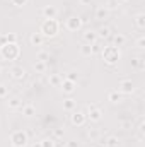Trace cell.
I'll use <instances>...</instances> for the list:
<instances>
[{
    "instance_id": "obj_5",
    "label": "cell",
    "mask_w": 145,
    "mask_h": 147,
    "mask_svg": "<svg viewBox=\"0 0 145 147\" xmlns=\"http://www.w3.org/2000/svg\"><path fill=\"white\" fill-rule=\"evenodd\" d=\"M80 24H82V21H80V17H77V16H72V17L67 19V28H68L70 31H77V29L80 28Z\"/></svg>"
},
{
    "instance_id": "obj_30",
    "label": "cell",
    "mask_w": 145,
    "mask_h": 147,
    "mask_svg": "<svg viewBox=\"0 0 145 147\" xmlns=\"http://www.w3.org/2000/svg\"><path fill=\"white\" fill-rule=\"evenodd\" d=\"M89 2H91V0H82V3H89Z\"/></svg>"
},
{
    "instance_id": "obj_4",
    "label": "cell",
    "mask_w": 145,
    "mask_h": 147,
    "mask_svg": "<svg viewBox=\"0 0 145 147\" xmlns=\"http://www.w3.org/2000/svg\"><path fill=\"white\" fill-rule=\"evenodd\" d=\"M10 140H12V146L14 147H24L26 146V142H28V135H26L22 130H17V132L12 134Z\"/></svg>"
},
{
    "instance_id": "obj_32",
    "label": "cell",
    "mask_w": 145,
    "mask_h": 147,
    "mask_svg": "<svg viewBox=\"0 0 145 147\" xmlns=\"http://www.w3.org/2000/svg\"><path fill=\"white\" fill-rule=\"evenodd\" d=\"M118 2H125V0H118Z\"/></svg>"
},
{
    "instance_id": "obj_23",
    "label": "cell",
    "mask_w": 145,
    "mask_h": 147,
    "mask_svg": "<svg viewBox=\"0 0 145 147\" xmlns=\"http://www.w3.org/2000/svg\"><path fill=\"white\" fill-rule=\"evenodd\" d=\"M5 96H7V87L0 86V98H5Z\"/></svg>"
},
{
    "instance_id": "obj_26",
    "label": "cell",
    "mask_w": 145,
    "mask_h": 147,
    "mask_svg": "<svg viewBox=\"0 0 145 147\" xmlns=\"http://www.w3.org/2000/svg\"><path fill=\"white\" fill-rule=\"evenodd\" d=\"M26 2H28V0H12V3H14V5H24Z\"/></svg>"
},
{
    "instance_id": "obj_3",
    "label": "cell",
    "mask_w": 145,
    "mask_h": 147,
    "mask_svg": "<svg viewBox=\"0 0 145 147\" xmlns=\"http://www.w3.org/2000/svg\"><path fill=\"white\" fill-rule=\"evenodd\" d=\"M103 57H104V60L108 63H116L118 58H119V50L116 46H106L103 50Z\"/></svg>"
},
{
    "instance_id": "obj_7",
    "label": "cell",
    "mask_w": 145,
    "mask_h": 147,
    "mask_svg": "<svg viewBox=\"0 0 145 147\" xmlns=\"http://www.w3.org/2000/svg\"><path fill=\"white\" fill-rule=\"evenodd\" d=\"M84 121H85L84 113H73V115H72V123H73V125H82Z\"/></svg>"
},
{
    "instance_id": "obj_28",
    "label": "cell",
    "mask_w": 145,
    "mask_h": 147,
    "mask_svg": "<svg viewBox=\"0 0 145 147\" xmlns=\"http://www.w3.org/2000/svg\"><path fill=\"white\" fill-rule=\"evenodd\" d=\"M50 80H51V84H58V80H60V79H58V77H56V75H55V77H51V79H50Z\"/></svg>"
},
{
    "instance_id": "obj_10",
    "label": "cell",
    "mask_w": 145,
    "mask_h": 147,
    "mask_svg": "<svg viewBox=\"0 0 145 147\" xmlns=\"http://www.w3.org/2000/svg\"><path fill=\"white\" fill-rule=\"evenodd\" d=\"M89 108H91V115H89V116H91V120H92V121H97V120H99V118H101V111L99 110H96V106H94V105H92V106H89Z\"/></svg>"
},
{
    "instance_id": "obj_2",
    "label": "cell",
    "mask_w": 145,
    "mask_h": 147,
    "mask_svg": "<svg viewBox=\"0 0 145 147\" xmlns=\"http://www.w3.org/2000/svg\"><path fill=\"white\" fill-rule=\"evenodd\" d=\"M2 55H3V58L14 60V58H17V55H19V46H17L15 43H5V45L2 46Z\"/></svg>"
},
{
    "instance_id": "obj_31",
    "label": "cell",
    "mask_w": 145,
    "mask_h": 147,
    "mask_svg": "<svg viewBox=\"0 0 145 147\" xmlns=\"http://www.w3.org/2000/svg\"><path fill=\"white\" fill-rule=\"evenodd\" d=\"M33 147H41V144H34V146H33Z\"/></svg>"
},
{
    "instance_id": "obj_11",
    "label": "cell",
    "mask_w": 145,
    "mask_h": 147,
    "mask_svg": "<svg viewBox=\"0 0 145 147\" xmlns=\"http://www.w3.org/2000/svg\"><path fill=\"white\" fill-rule=\"evenodd\" d=\"M62 89H63V92H72L73 91V82L72 80H63V82H62Z\"/></svg>"
},
{
    "instance_id": "obj_9",
    "label": "cell",
    "mask_w": 145,
    "mask_h": 147,
    "mask_svg": "<svg viewBox=\"0 0 145 147\" xmlns=\"http://www.w3.org/2000/svg\"><path fill=\"white\" fill-rule=\"evenodd\" d=\"M24 75H26V70H24L22 67H14V69H12V77H14V79H22Z\"/></svg>"
},
{
    "instance_id": "obj_1",
    "label": "cell",
    "mask_w": 145,
    "mask_h": 147,
    "mask_svg": "<svg viewBox=\"0 0 145 147\" xmlns=\"http://www.w3.org/2000/svg\"><path fill=\"white\" fill-rule=\"evenodd\" d=\"M41 33L44 34V36H55L56 33H58V22L55 21V19H46L44 22H43V26H41Z\"/></svg>"
},
{
    "instance_id": "obj_16",
    "label": "cell",
    "mask_w": 145,
    "mask_h": 147,
    "mask_svg": "<svg viewBox=\"0 0 145 147\" xmlns=\"http://www.w3.org/2000/svg\"><path fill=\"white\" fill-rule=\"evenodd\" d=\"M31 43H33V45H41V43H43V36L33 34V36H31Z\"/></svg>"
},
{
    "instance_id": "obj_8",
    "label": "cell",
    "mask_w": 145,
    "mask_h": 147,
    "mask_svg": "<svg viewBox=\"0 0 145 147\" xmlns=\"http://www.w3.org/2000/svg\"><path fill=\"white\" fill-rule=\"evenodd\" d=\"M43 14H44L46 19H55V16H56V9H55V7H44V9H43Z\"/></svg>"
},
{
    "instance_id": "obj_15",
    "label": "cell",
    "mask_w": 145,
    "mask_h": 147,
    "mask_svg": "<svg viewBox=\"0 0 145 147\" xmlns=\"http://www.w3.org/2000/svg\"><path fill=\"white\" fill-rule=\"evenodd\" d=\"M119 146V140L116 137H109L108 139V147H118Z\"/></svg>"
},
{
    "instance_id": "obj_18",
    "label": "cell",
    "mask_w": 145,
    "mask_h": 147,
    "mask_svg": "<svg viewBox=\"0 0 145 147\" xmlns=\"http://www.w3.org/2000/svg\"><path fill=\"white\" fill-rule=\"evenodd\" d=\"M119 98H121V96H119V92H116V91L109 94V101H113V103H118V101H119Z\"/></svg>"
},
{
    "instance_id": "obj_17",
    "label": "cell",
    "mask_w": 145,
    "mask_h": 147,
    "mask_svg": "<svg viewBox=\"0 0 145 147\" xmlns=\"http://www.w3.org/2000/svg\"><path fill=\"white\" fill-rule=\"evenodd\" d=\"M108 16V10L104 9V7H101V9H97V19H104Z\"/></svg>"
},
{
    "instance_id": "obj_19",
    "label": "cell",
    "mask_w": 145,
    "mask_h": 147,
    "mask_svg": "<svg viewBox=\"0 0 145 147\" xmlns=\"http://www.w3.org/2000/svg\"><path fill=\"white\" fill-rule=\"evenodd\" d=\"M125 36H121V34H118V36H114V45H118V46H121V45H125Z\"/></svg>"
},
{
    "instance_id": "obj_29",
    "label": "cell",
    "mask_w": 145,
    "mask_h": 147,
    "mask_svg": "<svg viewBox=\"0 0 145 147\" xmlns=\"http://www.w3.org/2000/svg\"><path fill=\"white\" fill-rule=\"evenodd\" d=\"M138 48H144V38L138 39Z\"/></svg>"
},
{
    "instance_id": "obj_20",
    "label": "cell",
    "mask_w": 145,
    "mask_h": 147,
    "mask_svg": "<svg viewBox=\"0 0 145 147\" xmlns=\"http://www.w3.org/2000/svg\"><path fill=\"white\" fill-rule=\"evenodd\" d=\"M9 106H10V108H19V106H21V101H19L17 98H14V99L9 101Z\"/></svg>"
},
{
    "instance_id": "obj_14",
    "label": "cell",
    "mask_w": 145,
    "mask_h": 147,
    "mask_svg": "<svg viewBox=\"0 0 145 147\" xmlns=\"http://www.w3.org/2000/svg\"><path fill=\"white\" fill-rule=\"evenodd\" d=\"M21 108H22V111H24L26 116H33V115H34V108H33V106H21Z\"/></svg>"
},
{
    "instance_id": "obj_21",
    "label": "cell",
    "mask_w": 145,
    "mask_h": 147,
    "mask_svg": "<svg viewBox=\"0 0 145 147\" xmlns=\"http://www.w3.org/2000/svg\"><path fill=\"white\" fill-rule=\"evenodd\" d=\"M63 108H65V110H72L73 108V99H67V101L63 103Z\"/></svg>"
},
{
    "instance_id": "obj_13",
    "label": "cell",
    "mask_w": 145,
    "mask_h": 147,
    "mask_svg": "<svg viewBox=\"0 0 145 147\" xmlns=\"http://www.w3.org/2000/svg\"><path fill=\"white\" fill-rule=\"evenodd\" d=\"M80 51H82V55L89 57V55H92V46H91V45H84V46L80 48Z\"/></svg>"
},
{
    "instance_id": "obj_22",
    "label": "cell",
    "mask_w": 145,
    "mask_h": 147,
    "mask_svg": "<svg viewBox=\"0 0 145 147\" xmlns=\"http://www.w3.org/2000/svg\"><path fill=\"white\" fill-rule=\"evenodd\" d=\"M34 69L39 70V72H43V70H44V62H38L36 65H34Z\"/></svg>"
},
{
    "instance_id": "obj_12",
    "label": "cell",
    "mask_w": 145,
    "mask_h": 147,
    "mask_svg": "<svg viewBox=\"0 0 145 147\" xmlns=\"http://www.w3.org/2000/svg\"><path fill=\"white\" fill-rule=\"evenodd\" d=\"M96 38H97V34H96V33H92V31H87V33L84 34V39H85L87 43H94V41H96Z\"/></svg>"
},
{
    "instance_id": "obj_27",
    "label": "cell",
    "mask_w": 145,
    "mask_h": 147,
    "mask_svg": "<svg viewBox=\"0 0 145 147\" xmlns=\"http://www.w3.org/2000/svg\"><path fill=\"white\" fill-rule=\"evenodd\" d=\"M137 19H138V21H137V24H138V26L142 28V26H144V16H138Z\"/></svg>"
},
{
    "instance_id": "obj_6",
    "label": "cell",
    "mask_w": 145,
    "mask_h": 147,
    "mask_svg": "<svg viewBox=\"0 0 145 147\" xmlns=\"http://www.w3.org/2000/svg\"><path fill=\"white\" fill-rule=\"evenodd\" d=\"M119 87H121V92H126V94H130L132 91H133V82L132 80H123L121 84H119Z\"/></svg>"
},
{
    "instance_id": "obj_25",
    "label": "cell",
    "mask_w": 145,
    "mask_h": 147,
    "mask_svg": "<svg viewBox=\"0 0 145 147\" xmlns=\"http://www.w3.org/2000/svg\"><path fill=\"white\" fill-rule=\"evenodd\" d=\"M108 33H109V29H106V28H104V29H101V31H99V36H101V38H106V36H108Z\"/></svg>"
},
{
    "instance_id": "obj_24",
    "label": "cell",
    "mask_w": 145,
    "mask_h": 147,
    "mask_svg": "<svg viewBox=\"0 0 145 147\" xmlns=\"http://www.w3.org/2000/svg\"><path fill=\"white\" fill-rule=\"evenodd\" d=\"M41 147H53V142L51 140H43L41 142Z\"/></svg>"
}]
</instances>
